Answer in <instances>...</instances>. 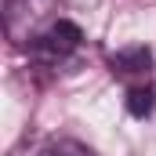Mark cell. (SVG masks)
<instances>
[{
  "label": "cell",
  "instance_id": "7a4b0ae2",
  "mask_svg": "<svg viewBox=\"0 0 156 156\" xmlns=\"http://www.w3.org/2000/svg\"><path fill=\"white\" fill-rule=\"evenodd\" d=\"M55 0H7V33L15 40H33L40 37L37 26L47 22V11H51Z\"/></svg>",
  "mask_w": 156,
  "mask_h": 156
},
{
  "label": "cell",
  "instance_id": "6da1fadb",
  "mask_svg": "<svg viewBox=\"0 0 156 156\" xmlns=\"http://www.w3.org/2000/svg\"><path fill=\"white\" fill-rule=\"evenodd\" d=\"M80 44H83V29H80L76 22L55 18V22H47V26L40 29V37L33 40V55H37L40 62L58 66V62H66L69 55H76Z\"/></svg>",
  "mask_w": 156,
  "mask_h": 156
},
{
  "label": "cell",
  "instance_id": "8992f818",
  "mask_svg": "<svg viewBox=\"0 0 156 156\" xmlns=\"http://www.w3.org/2000/svg\"><path fill=\"white\" fill-rule=\"evenodd\" d=\"M69 4H76V7H94L98 0H69Z\"/></svg>",
  "mask_w": 156,
  "mask_h": 156
},
{
  "label": "cell",
  "instance_id": "277c9868",
  "mask_svg": "<svg viewBox=\"0 0 156 156\" xmlns=\"http://www.w3.org/2000/svg\"><path fill=\"white\" fill-rule=\"evenodd\" d=\"M153 109H156V94H153V87H149V83H138V87H131V91H127V113H131L134 120L153 116Z\"/></svg>",
  "mask_w": 156,
  "mask_h": 156
},
{
  "label": "cell",
  "instance_id": "3957f363",
  "mask_svg": "<svg viewBox=\"0 0 156 156\" xmlns=\"http://www.w3.org/2000/svg\"><path fill=\"white\" fill-rule=\"evenodd\" d=\"M113 73L116 76H145L153 69V51L145 44H131V47H120L116 55L109 58Z\"/></svg>",
  "mask_w": 156,
  "mask_h": 156
},
{
  "label": "cell",
  "instance_id": "5b68a950",
  "mask_svg": "<svg viewBox=\"0 0 156 156\" xmlns=\"http://www.w3.org/2000/svg\"><path fill=\"white\" fill-rule=\"evenodd\" d=\"M40 156H98L94 149H87L83 142H76V138H55L47 149Z\"/></svg>",
  "mask_w": 156,
  "mask_h": 156
}]
</instances>
